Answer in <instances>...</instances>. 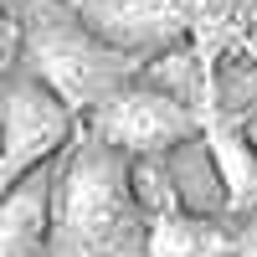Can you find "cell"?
<instances>
[{
	"instance_id": "cell-1",
	"label": "cell",
	"mask_w": 257,
	"mask_h": 257,
	"mask_svg": "<svg viewBox=\"0 0 257 257\" xmlns=\"http://www.w3.org/2000/svg\"><path fill=\"white\" fill-rule=\"evenodd\" d=\"M47 257H149V216L134 196L128 155L88 128L57 160Z\"/></svg>"
},
{
	"instance_id": "cell-2",
	"label": "cell",
	"mask_w": 257,
	"mask_h": 257,
	"mask_svg": "<svg viewBox=\"0 0 257 257\" xmlns=\"http://www.w3.org/2000/svg\"><path fill=\"white\" fill-rule=\"evenodd\" d=\"M21 67L88 113L113 88L139 77L144 62L113 52L67 0H21Z\"/></svg>"
},
{
	"instance_id": "cell-3",
	"label": "cell",
	"mask_w": 257,
	"mask_h": 257,
	"mask_svg": "<svg viewBox=\"0 0 257 257\" xmlns=\"http://www.w3.org/2000/svg\"><path fill=\"white\" fill-rule=\"evenodd\" d=\"M82 134V113L41 77L16 67L0 82V185L62 160Z\"/></svg>"
},
{
	"instance_id": "cell-4",
	"label": "cell",
	"mask_w": 257,
	"mask_h": 257,
	"mask_svg": "<svg viewBox=\"0 0 257 257\" xmlns=\"http://www.w3.org/2000/svg\"><path fill=\"white\" fill-rule=\"evenodd\" d=\"M82 128H88L93 139H103L108 149L128 160H144V155H170L175 144L206 134L201 128V113L180 103L175 93L155 88L144 72L128 77L123 88H113L108 98L98 103V108L82 113Z\"/></svg>"
},
{
	"instance_id": "cell-5",
	"label": "cell",
	"mask_w": 257,
	"mask_h": 257,
	"mask_svg": "<svg viewBox=\"0 0 257 257\" xmlns=\"http://www.w3.org/2000/svg\"><path fill=\"white\" fill-rule=\"evenodd\" d=\"M113 52L149 62L180 47L190 31V0H67Z\"/></svg>"
},
{
	"instance_id": "cell-6",
	"label": "cell",
	"mask_w": 257,
	"mask_h": 257,
	"mask_svg": "<svg viewBox=\"0 0 257 257\" xmlns=\"http://www.w3.org/2000/svg\"><path fill=\"white\" fill-rule=\"evenodd\" d=\"M52 180H57V160L11 180V185H0V257H47Z\"/></svg>"
},
{
	"instance_id": "cell-7",
	"label": "cell",
	"mask_w": 257,
	"mask_h": 257,
	"mask_svg": "<svg viewBox=\"0 0 257 257\" xmlns=\"http://www.w3.org/2000/svg\"><path fill=\"white\" fill-rule=\"evenodd\" d=\"M247 226L231 216H190V211H170V216L149 221V257H242Z\"/></svg>"
},
{
	"instance_id": "cell-8",
	"label": "cell",
	"mask_w": 257,
	"mask_h": 257,
	"mask_svg": "<svg viewBox=\"0 0 257 257\" xmlns=\"http://www.w3.org/2000/svg\"><path fill=\"white\" fill-rule=\"evenodd\" d=\"M165 175H170V190H175L180 211H190V216H226V185H221V170H216V155H211L206 134L170 149Z\"/></svg>"
},
{
	"instance_id": "cell-9",
	"label": "cell",
	"mask_w": 257,
	"mask_h": 257,
	"mask_svg": "<svg viewBox=\"0 0 257 257\" xmlns=\"http://www.w3.org/2000/svg\"><path fill=\"white\" fill-rule=\"evenodd\" d=\"M206 144H211V155H216L221 185H226V216L247 226V216L257 211V144L247 139L242 123L206 128Z\"/></svg>"
},
{
	"instance_id": "cell-10",
	"label": "cell",
	"mask_w": 257,
	"mask_h": 257,
	"mask_svg": "<svg viewBox=\"0 0 257 257\" xmlns=\"http://www.w3.org/2000/svg\"><path fill=\"white\" fill-rule=\"evenodd\" d=\"M144 77L155 82V88H165V93H175L180 103H190V108L201 113V103L211 98V77H206V67H201V57L185 47H170V52H160V57H149L144 62Z\"/></svg>"
},
{
	"instance_id": "cell-11",
	"label": "cell",
	"mask_w": 257,
	"mask_h": 257,
	"mask_svg": "<svg viewBox=\"0 0 257 257\" xmlns=\"http://www.w3.org/2000/svg\"><path fill=\"white\" fill-rule=\"evenodd\" d=\"M21 67V11L0 16V82Z\"/></svg>"
},
{
	"instance_id": "cell-12",
	"label": "cell",
	"mask_w": 257,
	"mask_h": 257,
	"mask_svg": "<svg viewBox=\"0 0 257 257\" xmlns=\"http://www.w3.org/2000/svg\"><path fill=\"white\" fill-rule=\"evenodd\" d=\"M247 237L257 242V211H252V216H247Z\"/></svg>"
},
{
	"instance_id": "cell-13",
	"label": "cell",
	"mask_w": 257,
	"mask_h": 257,
	"mask_svg": "<svg viewBox=\"0 0 257 257\" xmlns=\"http://www.w3.org/2000/svg\"><path fill=\"white\" fill-rule=\"evenodd\" d=\"M6 11H21V0H0V16H6Z\"/></svg>"
}]
</instances>
